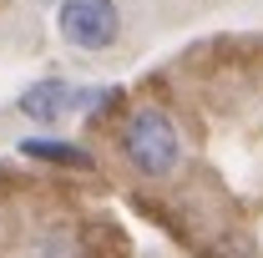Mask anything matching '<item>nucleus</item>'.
Listing matches in <instances>:
<instances>
[{
  "label": "nucleus",
  "instance_id": "f257e3e1",
  "mask_svg": "<svg viewBox=\"0 0 263 258\" xmlns=\"http://www.w3.org/2000/svg\"><path fill=\"white\" fill-rule=\"evenodd\" d=\"M117 147H122V157L137 177H152V182H162L172 177L177 167H182V132L172 122V112L162 106H132L127 117H122V127H117Z\"/></svg>",
  "mask_w": 263,
  "mask_h": 258
},
{
  "label": "nucleus",
  "instance_id": "f03ea898",
  "mask_svg": "<svg viewBox=\"0 0 263 258\" xmlns=\"http://www.w3.org/2000/svg\"><path fill=\"white\" fill-rule=\"evenodd\" d=\"M56 35L81 56H101L122 41V5L117 0H61Z\"/></svg>",
  "mask_w": 263,
  "mask_h": 258
},
{
  "label": "nucleus",
  "instance_id": "7ed1b4c3",
  "mask_svg": "<svg viewBox=\"0 0 263 258\" xmlns=\"http://www.w3.org/2000/svg\"><path fill=\"white\" fill-rule=\"evenodd\" d=\"M15 112H21L26 122L56 127L66 112H76V86H71V81H61V76H46V81H35V86H26V91H21Z\"/></svg>",
  "mask_w": 263,
  "mask_h": 258
},
{
  "label": "nucleus",
  "instance_id": "20e7f679",
  "mask_svg": "<svg viewBox=\"0 0 263 258\" xmlns=\"http://www.w3.org/2000/svg\"><path fill=\"white\" fill-rule=\"evenodd\" d=\"M21 152L35 162H56V167H91V152L76 142H56V137H26Z\"/></svg>",
  "mask_w": 263,
  "mask_h": 258
},
{
  "label": "nucleus",
  "instance_id": "39448f33",
  "mask_svg": "<svg viewBox=\"0 0 263 258\" xmlns=\"http://www.w3.org/2000/svg\"><path fill=\"white\" fill-rule=\"evenodd\" d=\"M35 258H76V238L61 233V228H51V233L35 238Z\"/></svg>",
  "mask_w": 263,
  "mask_h": 258
}]
</instances>
